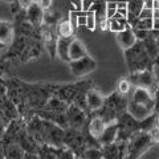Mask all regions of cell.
<instances>
[{
  "mask_svg": "<svg viewBox=\"0 0 159 159\" xmlns=\"http://www.w3.org/2000/svg\"><path fill=\"white\" fill-rule=\"evenodd\" d=\"M68 107H69V103L62 101L57 96H53L47 102V105L37 113V116L57 123V125H60L64 129H66L68 127V119H66Z\"/></svg>",
  "mask_w": 159,
  "mask_h": 159,
  "instance_id": "6da1fadb",
  "label": "cell"
},
{
  "mask_svg": "<svg viewBox=\"0 0 159 159\" xmlns=\"http://www.w3.org/2000/svg\"><path fill=\"white\" fill-rule=\"evenodd\" d=\"M123 52H125L126 65L130 73L145 70V69H151L152 60L146 52L145 45H143L142 41H138L135 45H133L131 48H129Z\"/></svg>",
  "mask_w": 159,
  "mask_h": 159,
  "instance_id": "7a4b0ae2",
  "label": "cell"
},
{
  "mask_svg": "<svg viewBox=\"0 0 159 159\" xmlns=\"http://www.w3.org/2000/svg\"><path fill=\"white\" fill-rule=\"evenodd\" d=\"M126 107H127V99L123 97V94L116 92L111 96L105 98V102H103L102 107L97 111H99L98 116L106 123H110V122L117 121L118 116Z\"/></svg>",
  "mask_w": 159,
  "mask_h": 159,
  "instance_id": "3957f363",
  "label": "cell"
},
{
  "mask_svg": "<svg viewBox=\"0 0 159 159\" xmlns=\"http://www.w3.org/2000/svg\"><path fill=\"white\" fill-rule=\"evenodd\" d=\"M152 139L150 133L139 129L135 133L131 134V137L127 139V158H141L148 147L152 145Z\"/></svg>",
  "mask_w": 159,
  "mask_h": 159,
  "instance_id": "277c9868",
  "label": "cell"
},
{
  "mask_svg": "<svg viewBox=\"0 0 159 159\" xmlns=\"http://www.w3.org/2000/svg\"><path fill=\"white\" fill-rule=\"evenodd\" d=\"M118 125V137L117 141H127L131 137L133 133L141 129V121L134 118L127 110L122 111L117 118Z\"/></svg>",
  "mask_w": 159,
  "mask_h": 159,
  "instance_id": "5b68a950",
  "label": "cell"
},
{
  "mask_svg": "<svg viewBox=\"0 0 159 159\" xmlns=\"http://www.w3.org/2000/svg\"><path fill=\"white\" fill-rule=\"evenodd\" d=\"M89 85H92L89 81H84V82H78V84H72V85L57 86L54 96H57L58 98H61L62 101H65L66 103L70 105L80 93L88 92L89 89H92V88H89Z\"/></svg>",
  "mask_w": 159,
  "mask_h": 159,
  "instance_id": "8992f818",
  "label": "cell"
},
{
  "mask_svg": "<svg viewBox=\"0 0 159 159\" xmlns=\"http://www.w3.org/2000/svg\"><path fill=\"white\" fill-rule=\"evenodd\" d=\"M130 82L137 88H145L148 89L150 92H155L154 89H157V76L154 74L151 69H145V70H139L135 73H130Z\"/></svg>",
  "mask_w": 159,
  "mask_h": 159,
  "instance_id": "52a82bcc",
  "label": "cell"
},
{
  "mask_svg": "<svg viewBox=\"0 0 159 159\" xmlns=\"http://www.w3.org/2000/svg\"><path fill=\"white\" fill-rule=\"evenodd\" d=\"M69 68H70V72L73 73L74 77H84L86 74L94 72L97 69V62L93 57H90L89 54L84 56L78 60H72L69 61Z\"/></svg>",
  "mask_w": 159,
  "mask_h": 159,
  "instance_id": "ba28073f",
  "label": "cell"
},
{
  "mask_svg": "<svg viewBox=\"0 0 159 159\" xmlns=\"http://www.w3.org/2000/svg\"><path fill=\"white\" fill-rule=\"evenodd\" d=\"M86 143H88V141L84 138V135L80 133V130L72 129V127H66L65 137H64V145L70 147L77 155L82 157V154L86 148Z\"/></svg>",
  "mask_w": 159,
  "mask_h": 159,
  "instance_id": "9c48e42d",
  "label": "cell"
},
{
  "mask_svg": "<svg viewBox=\"0 0 159 159\" xmlns=\"http://www.w3.org/2000/svg\"><path fill=\"white\" fill-rule=\"evenodd\" d=\"M66 119H68V127L81 130L86 125V119H88L86 110H84V109L74 105V103H70L66 111Z\"/></svg>",
  "mask_w": 159,
  "mask_h": 159,
  "instance_id": "30bf717a",
  "label": "cell"
},
{
  "mask_svg": "<svg viewBox=\"0 0 159 159\" xmlns=\"http://www.w3.org/2000/svg\"><path fill=\"white\" fill-rule=\"evenodd\" d=\"M131 99L138 103H142V105L147 106L148 109H151L152 111L155 110V107H157V99L152 96V92H150L148 89H145V88H135V90H134L133 96H131Z\"/></svg>",
  "mask_w": 159,
  "mask_h": 159,
  "instance_id": "8fae6325",
  "label": "cell"
},
{
  "mask_svg": "<svg viewBox=\"0 0 159 159\" xmlns=\"http://www.w3.org/2000/svg\"><path fill=\"white\" fill-rule=\"evenodd\" d=\"M116 34H117V43L122 51H126V49L131 48L133 45H135L138 43V39L135 36V33H134L133 27H129Z\"/></svg>",
  "mask_w": 159,
  "mask_h": 159,
  "instance_id": "7c38bea8",
  "label": "cell"
},
{
  "mask_svg": "<svg viewBox=\"0 0 159 159\" xmlns=\"http://www.w3.org/2000/svg\"><path fill=\"white\" fill-rule=\"evenodd\" d=\"M25 17L32 25L40 29V27H41V24L44 21V9L34 2L25 9Z\"/></svg>",
  "mask_w": 159,
  "mask_h": 159,
  "instance_id": "4fadbf2b",
  "label": "cell"
},
{
  "mask_svg": "<svg viewBox=\"0 0 159 159\" xmlns=\"http://www.w3.org/2000/svg\"><path fill=\"white\" fill-rule=\"evenodd\" d=\"M126 110L130 113L134 118H137L138 121H143L145 118L150 117L151 114H154V111L151 110V109H148L147 106L142 105V103H138V102H135V101H133L131 98L127 101V107H126Z\"/></svg>",
  "mask_w": 159,
  "mask_h": 159,
  "instance_id": "5bb4252c",
  "label": "cell"
},
{
  "mask_svg": "<svg viewBox=\"0 0 159 159\" xmlns=\"http://www.w3.org/2000/svg\"><path fill=\"white\" fill-rule=\"evenodd\" d=\"M15 24L8 20H0V43L4 45H11L15 40Z\"/></svg>",
  "mask_w": 159,
  "mask_h": 159,
  "instance_id": "9a60e30c",
  "label": "cell"
},
{
  "mask_svg": "<svg viewBox=\"0 0 159 159\" xmlns=\"http://www.w3.org/2000/svg\"><path fill=\"white\" fill-rule=\"evenodd\" d=\"M117 137H118V125H117V121L110 122V123H106L105 129L101 134V137L98 138V143L101 146H105V145H110V143H114L117 141Z\"/></svg>",
  "mask_w": 159,
  "mask_h": 159,
  "instance_id": "2e32d148",
  "label": "cell"
},
{
  "mask_svg": "<svg viewBox=\"0 0 159 159\" xmlns=\"http://www.w3.org/2000/svg\"><path fill=\"white\" fill-rule=\"evenodd\" d=\"M105 98L94 89H89L86 93V105H88V110L90 111H97L102 107Z\"/></svg>",
  "mask_w": 159,
  "mask_h": 159,
  "instance_id": "e0dca14e",
  "label": "cell"
},
{
  "mask_svg": "<svg viewBox=\"0 0 159 159\" xmlns=\"http://www.w3.org/2000/svg\"><path fill=\"white\" fill-rule=\"evenodd\" d=\"M106 126V122L103 121V119L97 116L90 119V122L88 123V133L89 135H92L93 139H96V141L98 142V138L101 137V134L103 131V129H105Z\"/></svg>",
  "mask_w": 159,
  "mask_h": 159,
  "instance_id": "ac0fdd59",
  "label": "cell"
},
{
  "mask_svg": "<svg viewBox=\"0 0 159 159\" xmlns=\"http://www.w3.org/2000/svg\"><path fill=\"white\" fill-rule=\"evenodd\" d=\"M74 37H58L57 39V45H56V56L61 58L62 61L69 62V45H70L72 40Z\"/></svg>",
  "mask_w": 159,
  "mask_h": 159,
  "instance_id": "d6986e66",
  "label": "cell"
},
{
  "mask_svg": "<svg viewBox=\"0 0 159 159\" xmlns=\"http://www.w3.org/2000/svg\"><path fill=\"white\" fill-rule=\"evenodd\" d=\"M88 54V51H86V47L81 40L78 39H73L70 45H69V58L72 60H78L84 56Z\"/></svg>",
  "mask_w": 159,
  "mask_h": 159,
  "instance_id": "ffe728a7",
  "label": "cell"
},
{
  "mask_svg": "<svg viewBox=\"0 0 159 159\" xmlns=\"http://www.w3.org/2000/svg\"><path fill=\"white\" fill-rule=\"evenodd\" d=\"M142 8H143V0H127V9H129L127 20L130 23V25H133V23L138 19Z\"/></svg>",
  "mask_w": 159,
  "mask_h": 159,
  "instance_id": "44dd1931",
  "label": "cell"
},
{
  "mask_svg": "<svg viewBox=\"0 0 159 159\" xmlns=\"http://www.w3.org/2000/svg\"><path fill=\"white\" fill-rule=\"evenodd\" d=\"M129 27H131V25H130V23H129V20L126 17L114 16V17L107 19V29L114 32V33L121 32V31H123V29H126Z\"/></svg>",
  "mask_w": 159,
  "mask_h": 159,
  "instance_id": "7402d4cb",
  "label": "cell"
},
{
  "mask_svg": "<svg viewBox=\"0 0 159 159\" xmlns=\"http://www.w3.org/2000/svg\"><path fill=\"white\" fill-rule=\"evenodd\" d=\"M74 28L73 24L69 21V19H61L60 23L57 24V34L58 37H73L74 34Z\"/></svg>",
  "mask_w": 159,
  "mask_h": 159,
  "instance_id": "603a6c76",
  "label": "cell"
},
{
  "mask_svg": "<svg viewBox=\"0 0 159 159\" xmlns=\"http://www.w3.org/2000/svg\"><path fill=\"white\" fill-rule=\"evenodd\" d=\"M61 20V15H60L58 11H54V9L49 8L47 11H44V21L48 24V25H57Z\"/></svg>",
  "mask_w": 159,
  "mask_h": 159,
  "instance_id": "cb8c5ba5",
  "label": "cell"
},
{
  "mask_svg": "<svg viewBox=\"0 0 159 159\" xmlns=\"http://www.w3.org/2000/svg\"><path fill=\"white\" fill-rule=\"evenodd\" d=\"M133 28L152 31L154 29V17H138L135 21L133 23Z\"/></svg>",
  "mask_w": 159,
  "mask_h": 159,
  "instance_id": "d4e9b609",
  "label": "cell"
},
{
  "mask_svg": "<svg viewBox=\"0 0 159 159\" xmlns=\"http://www.w3.org/2000/svg\"><path fill=\"white\" fill-rule=\"evenodd\" d=\"M82 158L86 159H101L103 158L102 155V148L97 146V147H86L85 151L82 154Z\"/></svg>",
  "mask_w": 159,
  "mask_h": 159,
  "instance_id": "484cf974",
  "label": "cell"
},
{
  "mask_svg": "<svg viewBox=\"0 0 159 159\" xmlns=\"http://www.w3.org/2000/svg\"><path fill=\"white\" fill-rule=\"evenodd\" d=\"M97 27V13L94 9H88L86 11V28L89 31H94Z\"/></svg>",
  "mask_w": 159,
  "mask_h": 159,
  "instance_id": "4316f807",
  "label": "cell"
},
{
  "mask_svg": "<svg viewBox=\"0 0 159 159\" xmlns=\"http://www.w3.org/2000/svg\"><path fill=\"white\" fill-rule=\"evenodd\" d=\"M131 85L133 84L130 82L129 78H121L117 84V92L123 94V96H126V94L131 90Z\"/></svg>",
  "mask_w": 159,
  "mask_h": 159,
  "instance_id": "83f0119b",
  "label": "cell"
},
{
  "mask_svg": "<svg viewBox=\"0 0 159 159\" xmlns=\"http://www.w3.org/2000/svg\"><path fill=\"white\" fill-rule=\"evenodd\" d=\"M141 158L146 159H158L159 158V143H152V145L147 148V150L142 154Z\"/></svg>",
  "mask_w": 159,
  "mask_h": 159,
  "instance_id": "f1b7e54d",
  "label": "cell"
},
{
  "mask_svg": "<svg viewBox=\"0 0 159 159\" xmlns=\"http://www.w3.org/2000/svg\"><path fill=\"white\" fill-rule=\"evenodd\" d=\"M117 8H118V3L117 2H107L105 4V16L107 19L114 17L117 13Z\"/></svg>",
  "mask_w": 159,
  "mask_h": 159,
  "instance_id": "f546056e",
  "label": "cell"
},
{
  "mask_svg": "<svg viewBox=\"0 0 159 159\" xmlns=\"http://www.w3.org/2000/svg\"><path fill=\"white\" fill-rule=\"evenodd\" d=\"M77 28H86V11H81L77 19Z\"/></svg>",
  "mask_w": 159,
  "mask_h": 159,
  "instance_id": "4dcf8cb0",
  "label": "cell"
},
{
  "mask_svg": "<svg viewBox=\"0 0 159 159\" xmlns=\"http://www.w3.org/2000/svg\"><path fill=\"white\" fill-rule=\"evenodd\" d=\"M148 133H150V135H151L152 142H154V143H159V127L154 126Z\"/></svg>",
  "mask_w": 159,
  "mask_h": 159,
  "instance_id": "1f68e13d",
  "label": "cell"
},
{
  "mask_svg": "<svg viewBox=\"0 0 159 159\" xmlns=\"http://www.w3.org/2000/svg\"><path fill=\"white\" fill-rule=\"evenodd\" d=\"M138 17H154V9H151V8H145V7H143Z\"/></svg>",
  "mask_w": 159,
  "mask_h": 159,
  "instance_id": "d6a6232c",
  "label": "cell"
},
{
  "mask_svg": "<svg viewBox=\"0 0 159 159\" xmlns=\"http://www.w3.org/2000/svg\"><path fill=\"white\" fill-rule=\"evenodd\" d=\"M39 6L41 7L44 11H47V9L52 8V6H53V0H39Z\"/></svg>",
  "mask_w": 159,
  "mask_h": 159,
  "instance_id": "836d02e7",
  "label": "cell"
},
{
  "mask_svg": "<svg viewBox=\"0 0 159 159\" xmlns=\"http://www.w3.org/2000/svg\"><path fill=\"white\" fill-rule=\"evenodd\" d=\"M7 126H8V122H7L4 118H3L2 114H0V138L3 137V134H4V131H6Z\"/></svg>",
  "mask_w": 159,
  "mask_h": 159,
  "instance_id": "e575fe53",
  "label": "cell"
},
{
  "mask_svg": "<svg viewBox=\"0 0 159 159\" xmlns=\"http://www.w3.org/2000/svg\"><path fill=\"white\" fill-rule=\"evenodd\" d=\"M97 0H81V3H82V9L84 11H88V9H90L94 3H96Z\"/></svg>",
  "mask_w": 159,
  "mask_h": 159,
  "instance_id": "d590c367",
  "label": "cell"
},
{
  "mask_svg": "<svg viewBox=\"0 0 159 159\" xmlns=\"http://www.w3.org/2000/svg\"><path fill=\"white\" fill-rule=\"evenodd\" d=\"M7 66H8V61L6 58L4 60H0V78L3 77V74L7 72Z\"/></svg>",
  "mask_w": 159,
  "mask_h": 159,
  "instance_id": "8d00e7d4",
  "label": "cell"
},
{
  "mask_svg": "<svg viewBox=\"0 0 159 159\" xmlns=\"http://www.w3.org/2000/svg\"><path fill=\"white\" fill-rule=\"evenodd\" d=\"M155 3H157V0H143V7L154 9L155 8Z\"/></svg>",
  "mask_w": 159,
  "mask_h": 159,
  "instance_id": "74e56055",
  "label": "cell"
},
{
  "mask_svg": "<svg viewBox=\"0 0 159 159\" xmlns=\"http://www.w3.org/2000/svg\"><path fill=\"white\" fill-rule=\"evenodd\" d=\"M6 47H7V45H4V44H2V43H0V52H2V51H4V49H6Z\"/></svg>",
  "mask_w": 159,
  "mask_h": 159,
  "instance_id": "f35d334b",
  "label": "cell"
},
{
  "mask_svg": "<svg viewBox=\"0 0 159 159\" xmlns=\"http://www.w3.org/2000/svg\"><path fill=\"white\" fill-rule=\"evenodd\" d=\"M155 126H157V127H159V116L155 118Z\"/></svg>",
  "mask_w": 159,
  "mask_h": 159,
  "instance_id": "ab89813d",
  "label": "cell"
},
{
  "mask_svg": "<svg viewBox=\"0 0 159 159\" xmlns=\"http://www.w3.org/2000/svg\"><path fill=\"white\" fill-rule=\"evenodd\" d=\"M3 2H6V3H8V4H12L15 0H3Z\"/></svg>",
  "mask_w": 159,
  "mask_h": 159,
  "instance_id": "60d3db41",
  "label": "cell"
}]
</instances>
